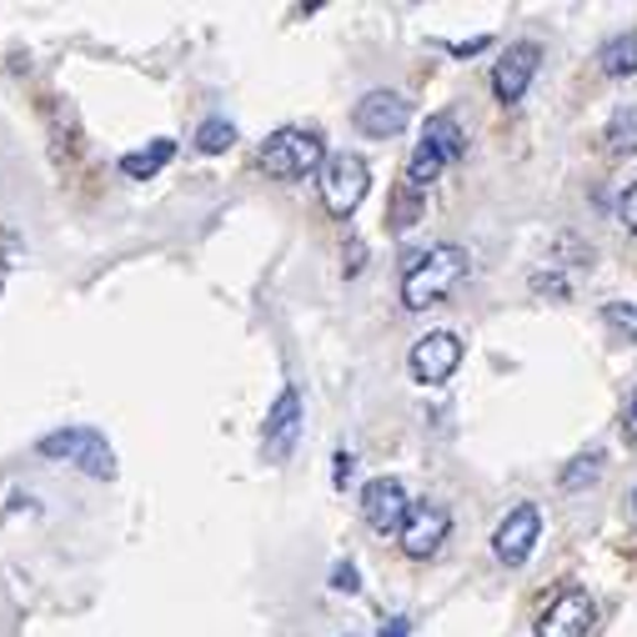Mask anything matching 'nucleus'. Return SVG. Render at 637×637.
Instances as JSON below:
<instances>
[{
  "instance_id": "nucleus-18",
  "label": "nucleus",
  "mask_w": 637,
  "mask_h": 637,
  "mask_svg": "<svg viewBox=\"0 0 637 637\" xmlns=\"http://www.w3.org/2000/svg\"><path fill=\"white\" fill-rule=\"evenodd\" d=\"M607 152L613 156L637 152V111H617V116L607 121Z\"/></svg>"
},
{
  "instance_id": "nucleus-9",
  "label": "nucleus",
  "mask_w": 637,
  "mask_h": 637,
  "mask_svg": "<svg viewBox=\"0 0 637 637\" xmlns=\"http://www.w3.org/2000/svg\"><path fill=\"white\" fill-rule=\"evenodd\" d=\"M447 532H452V512L442 508V502H411V512H407V522H401V552L407 557H432L437 547L447 542Z\"/></svg>"
},
{
  "instance_id": "nucleus-4",
  "label": "nucleus",
  "mask_w": 637,
  "mask_h": 637,
  "mask_svg": "<svg viewBox=\"0 0 637 637\" xmlns=\"http://www.w3.org/2000/svg\"><path fill=\"white\" fill-rule=\"evenodd\" d=\"M35 452H41L45 462H71L76 472L96 477V482H111V477H116V452H111V442L96 432V427H61V432H45L41 442H35Z\"/></svg>"
},
{
  "instance_id": "nucleus-2",
  "label": "nucleus",
  "mask_w": 637,
  "mask_h": 637,
  "mask_svg": "<svg viewBox=\"0 0 637 637\" xmlns=\"http://www.w3.org/2000/svg\"><path fill=\"white\" fill-rule=\"evenodd\" d=\"M462 152H467L462 121H457L452 111H437V116H427V126H421V140L411 146V156H407L401 186H407L411 196H427V186H432L437 176H442Z\"/></svg>"
},
{
  "instance_id": "nucleus-22",
  "label": "nucleus",
  "mask_w": 637,
  "mask_h": 637,
  "mask_svg": "<svg viewBox=\"0 0 637 637\" xmlns=\"http://www.w3.org/2000/svg\"><path fill=\"white\" fill-rule=\"evenodd\" d=\"M407 633H411V627H407V617H391V623L382 627V637H407Z\"/></svg>"
},
{
  "instance_id": "nucleus-16",
  "label": "nucleus",
  "mask_w": 637,
  "mask_h": 637,
  "mask_svg": "<svg viewBox=\"0 0 637 637\" xmlns=\"http://www.w3.org/2000/svg\"><path fill=\"white\" fill-rule=\"evenodd\" d=\"M231 146H237V126H231V121L211 116L196 126V152L201 156H221V152H231Z\"/></svg>"
},
{
  "instance_id": "nucleus-21",
  "label": "nucleus",
  "mask_w": 637,
  "mask_h": 637,
  "mask_svg": "<svg viewBox=\"0 0 637 637\" xmlns=\"http://www.w3.org/2000/svg\"><path fill=\"white\" fill-rule=\"evenodd\" d=\"M332 587H336V593H357V567H346V562H342V567L332 573Z\"/></svg>"
},
{
  "instance_id": "nucleus-25",
  "label": "nucleus",
  "mask_w": 637,
  "mask_h": 637,
  "mask_svg": "<svg viewBox=\"0 0 637 637\" xmlns=\"http://www.w3.org/2000/svg\"><path fill=\"white\" fill-rule=\"evenodd\" d=\"M633 512H637V492H633Z\"/></svg>"
},
{
  "instance_id": "nucleus-23",
  "label": "nucleus",
  "mask_w": 637,
  "mask_h": 637,
  "mask_svg": "<svg viewBox=\"0 0 637 637\" xmlns=\"http://www.w3.org/2000/svg\"><path fill=\"white\" fill-rule=\"evenodd\" d=\"M623 432H627V442H637V397L627 401V427H623Z\"/></svg>"
},
{
  "instance_id": "nucleus-10",
  "label": "nucleus",
  "mask_w": 637,
  "mask_h": 637,
  "mask_svg": "<svg viewBox=\"0 0 637 637\" xmlns=\"http://www.w3.org/2000/svg\"><path fill=\"white\" fill-rule=\"evenodd\" d=\"M537 532H542V512L532 508V502L512 508L508 518H502V528L492 532V557H498L502 567H522V562L532 557V547H537Z\"/></svg>"
},
{
  "instance_id": "nucleus-20",
  "label": "nucleus",
  "mask_w": 637,
  "mask_h": 637,
  "mask_svg": "<svg viewBox=\"0 0 637 637\" xmlns=\"http://www.w3.org/2000/svg\"><path fill=\"white\" fill-rule=\"evenodd\" d=\"M617 217H623L627 231H637V181L623 191V201H617Z\"/></svg>"
},
{
  "instance_id": "nucleus-7",
  "label": "nucleus",
  "mask_w": 637,
  "mask_h": 637,
  "mask_svg": "<svg viewBox=\"0 0 637 637\" xmlns=\"http://www.w3.org/2000/svg\"><path fill=\"white\" fill-rule=\"evenodd\" d=\"M296 437H302V391L281 387L267 411V427H261V452H267V462H286V457L296 452Z\"/></svg>"
},
{
  "instance_id": "nucleus-13",
  "label": "nucleus",
  "mask_w": 637,
  "mask_h": 637,
  "mask_svg": "<svg viewBox=\"0 0 637 637\" xmlns=\"http://www.w3.org/2000/svg\"><path fill=\"white\" fill-rule=\"evenodd\" d=\"M587 627H593V597H587L583 587H573V593H562L557 603L537 617L532 637H583Z\"/></svg>"
},
{
  "instance_id": "nucleus-14",
  "label": "nucleus",
  "mask_w": 637,
  "mask_h": 637,
  "mask_svg": "<svg viewBox=\"0 0 637 637\" xmlns=\"http://www.w3.org/2000/svg\"><path fill=\"white\" fill-rule=\"evenodd\" d=\"M171 156H176V140L161 136V140H152L146 152H126V156H121V176H130V181H152V176L161 171Z\"/></svg>"
},
{
  "instance_id": "nucleus-15",
  "label": "nucleus",
  "mask_w": 637,
  "mask_h": 637,
  "mask_svg": "<svg viewBox=\"0 0 637 637\" xmlns=\"http://www.w3.org/2000/svg\"><path fill=\"white\" fill-rule=\"evenodd\" d=\"M603 71L607 76H637V31L603 45Z\"/></svg>"
},
{
  "instance_id": "nucleus-6",
  "label": "nucleus",
  "mask_w": 637,
  "mask_h": 637,
  "mask_svg": "<svg viewBox=\"0 0 637 637\" xmlns=\"http://www.w3.org/2000/svg\"><path fill=\"white\" fill-rule=\"evenodd\" d=\"M407 121H411V101L401 96V91H367V96L352 106V126H357L362 136H372V140L401 136Z\"/></svg>"
},
{
  "instance_id": "nucleus-5",
  "label": "nucleus",
  "mask_w": 637,
  "mask_h": 637,
  "mask_svg": "<svg viewBox=\"0 0 637 637\" xmlns=\"http://www.w3.org/2000/svg\"><path fill=\"white\" fill-rule=\"evenodd\" d=\"M316 186H322V206H326V211H332L336 221H346L362 201H367L372 171H367V161H362L357 152H336V156H326L322 181H316Z\"/></svg>"
},
{
  "instance_id": "nucleus-3",
  "label": "nucleus",
  "mask_w": 637,
  "mask_h": 637,
  "mask_svg": "<svg viewBox=\"0 0 637 637\" xmlns=\"http://www.w3.org/2000/svg\"><path fill=\"white\" fill-rule=\"evenodd\" d=\"M326 166V146L316 130L302 126H281L267 136L261 146V171L276 176V181H302V176H322Z\"/></svg>"
},
{
  "instance_id": "nucleus-12",
  "label": "nucleus",
  "mask_w": 637,
  "mask_h": 637,
  "mask_svg": "<svg viewBox=\"0 0 637 637\" xmlns=\"http://www.w3.org/2000/svg\"><path fill=\"white\" fill-rule=\"evenodd\" d=\"M407 512H411V502L397 477H372V482L362 487V518H367L372 532H401Z\"/></svg>"
},
{
  "instance_id": "nucleus-1",
  "label": "nucleus",
  "mask_w": 637,
  "mask_h": 637,
  "mask_svg": "<svg viewBox=\"0 0 637 637\" xmlns=\"http://www.w3.org/2000/svg\"><path fill=\"white\" fill-rule=\"evenodd\" d=\"M467 251L452 247V241H442V247H427L417 251V257L407 261V271H401V302L411 306V312H427V306H437L447 292H457L467 276Z\"/></svg>"
},
{
  "instance_id": "nucleus-24",
  "label": "nucleus",
  "mask_w": 637,
  "mask_h": 637,
  "mask_svg": "<svg viewBox=\"0 0 637 637\" xmlns=\"http://www.w3.org/2000/svg\"><path fill=\"white\" fill-rule=\"evenodd\" d=\"M352 477V452H336V482H346Z\"/></svg>"
},
{
  "instance_id": "nucleus-11",
  "label": "nucleus",
  "mask_w": 637,
  "mask_h": 637,
  "mask_svg": "<svg viewBox=\"0 0 637 637\" xmlns=\"http://www.w3.org/2000/svg\"><path fill=\"white\" fill-rule=\"evenodd\" d=\"M537 61H542V51L532 41L508 45V51H502V61L492 65V96H498L502 106H518V101L528 96L532 76H537Z\"/></svg>"
},
{
  "instance_id": "nucleus-17",
  "label": "nucleus",
  "mask_w": 637,
  "mask_h": 637,
  "mask_svg": "<svg viewBox=\"0 0 637 637\" xmlns=\"http://www.w3.org/2000/svg\"><path fill=\"white\" fill-rule=\"evenodd\" d=\"M603 326L613 342H637V302H607L603 306Z\"/></svg>"
},
{
  "instance_id": "nucleus-19",
  "label": "nucleus",
  "mask_w": 637,
  "mask_h": 637,
  "mask_svg": "<svg viewBox=\"0 0 637 637\" xmlns=\"http://www.w3.org/2000/svg\"><path fill=\"white\" fill-rule=\"evenodd\" d=\"M597 472H603V457H597V452H583L573 467H567V472H562V487H567V492H577V487H587Z\"/></svg>"
},
{
  "instance_id": "nucleus-8",
  "label": "nucleus",
  "mask_w": 637,
  "mask_h": 637,
  "mask_svg": "<svg viewBox=\"0 0 637 637\" xmlns=\"http://www.w3.org/2000/svg\"><path fill=\"white\" fill-rule=\"evenodd\" d=\"M462 367V336L457 332H427L417 346H411V377L421 382V387H442L452 372Z\"/></svg>"
}]
</instances>
